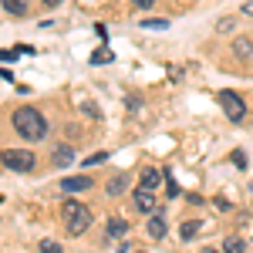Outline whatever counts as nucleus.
I'll return each instance as SVG.
<instances>
[{"instance_id": "19", "label": "nucleus", "mask_w": 253, "mask_h": 253, "mask_svg": "<svg viewBox=\"0 0 253 253\" xmlns=\"http://www.w3.org/2000/svg\"><path fill=\"white\" fill-rule=\"evenodd\" d=\"M105 159H108V152H95V156L84 159V166H95V162H105Z\"/></svg>"}, {"instance_id": "13", "label": "nucleus", "mask_w": 253, "mask_h": 253, "mask_svg": "<svg viewBox=\"0 0 253 253\" xmlns=\"http://www.w3.org/2000/svg\"><path fill=\"white\" fill-rule=\"evenodd\" d=\"M247 247H243V240L240 236H226V243H223V253H243Z\"/></svg>"}, {"instance_id": "18", "label": "nucleus", "mask_w": 253, "mask_h": 253, "mask_svg": "<svg viewBox=\"0 0 253 253\" xmlns=\"http://www.w3.org/2000/svg\"><path fill=\"white\" fill-rule=\"evenodd\" d=\"M142 27L149 31V27H156V31H166L169 27V20H142Z\"/></svg>"}, {"instance_id": "17", "label": "nucleus", "mask_w": 253, "mask_h": 253, "mask_svg": "<svg viewBox=\"0 0 253 253\" xmlns=\"http://www.w3.org/2000/svg\"><path fill=\"white\" fill-rule=\"evenodd\" d=\"M41 253H64L54 240H41Z\"/></svg>"}, {"instance_id": "11", "label": "nucleus", "mask_w": 253, "mask_h": 253, "mask_svg": "<svg viewBox=\"0 0 253 253\" xmlns=\"http://www.w3.org/2000/svg\"><path fill=\"white\" fill-rule=\"evenodd\" d=\"M159 182H162V172H159V169H145V172H142V186H145V189H156Z\"/></svg>"}, {"instance_id": "9", "label": "nucleus", "mask_w": 253, "mask_h": 253, "mask_svg": "<svg viewBox=\"0 0 253 253\" xmlns=\"http://www.w3.org/2000/svg\"><path fill=\"white\" fill-rule=\"evenodd\" d=\"M3 14L7 17H24L27 14V0H3Z\"/></svg>"}, {"instance_id": "8", "label": "nucleus", "mask_w": 253, "mask_h": 253, "mask_svg": "<svg viewBox=\"0 0 253 253\" xmlns=\"http://www.w3.org/2000/svg\"><path fill=\"white\" fill-rule=\"evenodd\" d=\"M105 230H108V240H122V236L128 233V223H125V219H108V226H105Z\"/></svg>"}, {"instance_id": "22", "label": "nucleus", "mask_w": 253, "mask_h": 253, "mask_svg": "<svg viewBox=\"0 0 253 253\" xmlns=\"http://www.w3.org/2000/svg\"><path fill=\"white\" fill-rule=\"evenodd\" d=\"M44 3H47V7H58V3H61V0H44Z\"/></svg>"}, {"instance_id": "7", "label": "nucleus", "mask_w": 253, "mask_h": 253, "mask_svg": "<svg viewBox=\"0 0 253 253\" xmlns=\"http://www.w3.org/2000/svg\"><path fill=\"white\" fill-rule=\"evenodd\" d=\"M149 236H152V240H162V236H166V219H162V210H156V213H152V219H149Z\"/></svg>"}, {"instance_id": "5", "label": "nucleus", "mask_w": 253, "mask_h": 253, "mask_svg": "<svg viewBox=\"0 0 253 253\" xmlns=\"http://www.w3.org/2000/svg\"><path fill=\"white\" fill-rule=\"evenodd\" d=\"M135 210H138V213H156V210H159L156 199H152V189L142 186V189L135 193Z\"/></svg>"}, {"instance_id": "3", "label": "nucleus", "mask_w": 253, "mask_h": 253, "mask_svg": "<svg viewBox=\"0 0 253 253\" xmlns=\"http://www.w3.org/2000/svg\"><path fill=\"white\" fill-rule=\"evenodd\" d=\"M3 166L14 172H31L34 169V152L27 149H3Z\"/></svg>"}, {"instance_id": "16", "label": "nucleus", "mask_w": 253, "mask_h": 253, "mask_svg": "<svg viewBox=\"0 0 253 253\" xmlns=\"http://www.w3.org/2000/svg\"><path fill=\"white\" fill-rule=\"evenodd\" d=\"M108 61H112V51L108 47H98L95 54H91V64H108Z\"/></svg>"}, {"instance_id": "23", "label": "nucleus", "mask_w": 253, "mask_h": 253, "mask_svg": "<svg viewBox=\"0 0 253 253\" xmlns=\"http://www.w3.org/2000/svg\"><path fill=\"white\" fill-rule=\"evenodd\" d=\"M206 253H219V250H206Z\"/></svg>"}, {"instance_id": "14", "label": "nucleus", "mask_w": 253, "mask_h": 253, "mask_svg": "<svg viewBox=\"0 0 253 253\" xmlns=\"http://www.w3.org/2000/svg\"><path fill=\"white\" fill-rule=\"evenodd\" d=\"M236 54L247 61V58L253 54V41H250V38H240V41H236Z\"/></svg>"}, {"instance_id": "6", "label": "nucleus", "mask_w": 253, "mask_h": 253, "mask_svg": "<svg viewBox=\"0 0 253 253\" xmlns=\"http://www.w3.org/2000/svg\"><path fill=\"white\" fill-rule=\"evenodd\" d=\"M61 189H64V193H84V189H91V179H88V175H71V179H61Z\"/></svg>"}, {"instance_id": "15", "label": "nucleus", "mask_w": 253, "mask_h": 253, "mask_svg": "<svg viewBox=\"0 0 253 253\" xmlns=\"http://www.w3.org/2000/svg\"><path fill=\"white\" fill-rule=\"evenodd\" d=\"M125 186H128V179H125V175H115V179L108 182V196H118V193H125Z\"/></svg>"}, {"instance_id": "2", "label": "nucleus", "mask_w": 253, "mask_h": 253, "mask_svg": "<svg viewBox=\"0 0 253 253\" xmlns=\"http://www.w3.org/2000/svg\"><path fill=\"white\" fill-rule=\"evenodd\" d=\"M61 216H64V226H68L71 236H81L91 226V210H88L84 203H78V199H68L64 210H61Z\"/></svg>"}, {"instance_id": "21", "label": "nucleus", "mask_w": 253, "mask_h": 253, "mask_svg": "<svg viewBox=\"0 0 253 253\" xmlns=\"http://www.w3.org/2000/svg\"><path fill=\"white\" fill-rule=\"evenodd\" d=\"M132 3H135V7H142V10H145V7H152V3H156V0H132Z\"/></svg>"}, {"instance_id": "4", "label": "nucleus", "mask_w": 253, "mask_h": 253, "mask_svg": "<svg viewBox=\"0 0 253 253\" xmlns=\"http://www.w3.org/2000/svg\"><path fill=\"white\" fill-rule=\"evenodd\" d=\"M219 105H223V112L230 115V122H243V118H247V105H243V98L233 95V91H219Z\"/></svg>"}, {"instance_id": "10", "label": "nucleus", "mask_w": 253, "mask_h": 253, "mask_svg": "<svg viewBox=\"0 0 253 253\" xmlns=\"http://www.w3.org/2000/svg\"><path fill=\"white\" fill-rule=\"evenodd\" d=\"M75 162V149L71 145H58L54 149V166H71Z\"/></svg>"}, {"instance_id": "1", "label": "nucleus", "mask_w": 253, "mask_h": 253, "mask_svg": "<svg viewBox=\"0 0 253 253\" xmlns=\"http://www.w3.org/2000/svg\"><path fill=\"white\" fill-rule=\"evenodd\" d=\"M14 128H17L20 138H27V142H38V138L47 135V122L41 115L38 108H31V105H24L14 112Z\"/></svg>"}, {"instance_id": "12", "label": "nucleus", "mask_w": 253, "mask_h": 253, "mask_svg": "<svg viewBox=\"0 0 253 253\" xmlns=\"http://www.w3.org/2000/svg\"><path fill=\"white\" fill-rule=\"evenodd\" d=\"M179 236H182V240H196V236H199V223H196V219L182 223V226H179Z\"/></svg>"}, {"instance_id": "20", "label": "nucleus", "mask_w": 253, "mask_h": 253, "mask_svg": "<svg viewBox=\"0 0 253 253\" xmlns=\"http://www.w3.org/2000/svg\"><path fill=\"white\" fill-rule=\"evenodd\" d=\"M233 166L236 169H247V156L243 152H233Z\"/></svg>"}]
</instances>
